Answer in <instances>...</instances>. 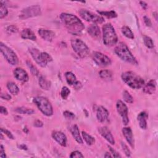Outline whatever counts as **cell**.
Masks as SVG:
<instances>
[{"mask_svg":"<svg viewBox=\"0 0 158 158\" xmlns=\"http://www.w3.org/2000/svg\"><path fill=\"white\" fill-rule=\"evenodd\" d=\"M60 19L68 31L73 35L80 34L85 29L82 22L75 15L62 13L60 15Z\"/></svg>","mask_w":158,"mask_h":158,"instance_id":"1","label":"cell"},{"mask_svg":"<svg viewBox=\"0 0 158 158\" xmlns=\"http://www.w3.org/2000/svg\"><path fill=\"white\" fill-rule=\"evenodd\" d=\"M121 77L124 82L133 89H140L144 85L143 79L132 71H127L123 73Z\"/></svg>","mask_w":158,"mask_h":158,"instance_id":"2","label":"cell"},{"mask_svg":"<svg viewBox=\"0 0 158 158\" xmlns=\"http://www.w3.org/2000/svg\"><path fill=\"white\" fill-rule=\"evenodd\" d=\"M114 52L117 56L122 60L134 65H137L138 64L136 58L131 54L128 46L124 43L120 42L118 43L115 46Z\"/></svg>","mask_w":158,"mask_h":158,"instance_id":"3","label":"cell"},{"mask_svg":"<svg viewBox=\"0 0 158 158\" xmlns=\"http://www.w3.org/2000/svg\"><path fill=\"white\" fill-rule=\"evenodd\" d=\"M103 38L104 44L108 46H112L117 43V35L111 24H104L103 26Z\"/></svg>","mask_w":158,"mask_h":158,"instance_id":"4","label":"cell"},{"mask_svg":"<svg viewBox=\"0 0 158 158\" xmlns=\"http://www.w3.org/2000/svg\"><path fill=\"white\" fill-rule=\"evenodd\" d=\"M29 51L36 62L42 68L46 67L48 62L52 61V58L47 52H40L38 49L33 48H29Z\"/></svg>","mask_w":158,"mask_h":158,"instance_id":"5","label":"cell"},{"mask_svg":"<svg viewBox=\"0 0 158 158\" xmlns=\"http://www.w3.org/2000/svg\"><path fill=\"white\" fill-rule=\"evenodd\" d=\"M33 102L44 115L51 116L53 114L52 105L47 98L43 96H37L33 98Z\"/></svg>","mask_w":158,"mask_h":158,"instance_id":"6","label":"cell"},{"mask_svg":"<svg viewBox=\"0 0 158 158\" xmlns=\"http://www.w3.org/2000/svg\"><path fill=\"white\" fill-rule=\"evenodd\" d=\"M71 46L76 54L81 58H85L89 55L90 51L88 47L81 39H72Z\"/></svg>","mask_w":158,"mask_h":158,"instance_id":"7","label":"cell"},{"mask_svg":"<svg viewBox=\"0 0 158 158\" xmlns=\"http://www.w3.org/2000/svg\"><path fill=\"white\" fill-rule=\"evenodd\" d=\"M0 50L6 61L12 65H17L19 59L15 52L4 43H0Z\"/></svg>","mask_w":158,"mask_h":158,"instance_id":"8","label":"cell"},{"mask_svg":"<svg viewBox=\"0 0 158 158\" xmlns=\"http://www.w3.org/2000/svg\"><path fill=\"white\" fill-rule=\"evenodd\" d=\"M42 10L39 6H31L22 10L19 14V17L21 19H25L30 17H36L41 15Z\"/></svg>","mask_w":158,"mask_h":158,"instance_id":"9","label":"cell"},{"mask_svg":"<svg viewBox=\"0 0 158 158\" xmlns=\"http://www.w3.org/2000/svg\"><path fill=\"white\" fill-rule=\"evenodd\" d=\"M79 14L83 19L87 22H93L95 24H102L104 22L103 17L86 9L79 11Z\"/></svg>","mask_w":158,"mask_h":158,"instance_id":"10","label":"cell"},{"mask_svg":"<svg viewBox=\"0 0 158 158\" xmlns=\"http://www.w3.org/2000/svg\"><path fill=\"white\" fill-rule=\"evenodd\" d=\"M93 59L100 66H108L111 64V59L100 52H94L93 53Z\"/></svg>","mask_w":158,"mask_h":158,"instance_id":"11","label":"cell"},{"mask_svg":"<svg viewBox=\"0 0 158 158\" xmlns=\"http://www.w3.org/2000/svg\"><path fill=\"white\" fill-rule=\"evenodd\" d=\"M116 108L118 113L120 114L122 118V122L125 125H127L129 122L128 117V108L126 104L122 101L118 100L116 104Z\"/></svg>","mask_w":158,"mask_h":158,"instance_id":"12","label":"cell"},{"mask_svg":"<svg viewBox=\"0 0 158 158\" xmlns=\"http://www.w3.org/2000/svg\"><path fill=\"white\" fill-rule=\"evenodd\" d=\"M52 137L61 146L65 147L67 145V137L65 135L60 131H55L52 134Z\"/></svg>","mask_w":158,"mask_h":158,"instance_id":"13","label":"cell"},{"mask_svg":"<svg viewBox=\"0 0 158 158\" xmlns=\"http://www.w3.org/2000/svg\"><path fill=\"white\" fill-rule=\"evenodd\" d=\"M98 131L101 135L106 139L111 144H115V140L111 131L106 127H102L98 129Z\"/></svg>","mask_w":158,"mask_h":158,"instance_id":"14","label":"cell"},{"mask_svg":"<svg viewBox=\"0 0 158 158\" xmlns=\"http://www.w3.org/2000/svg\"><path fill=\"white\" fill-rule=\"evenodd\" d=\"M122 134L130 146L132 148H134L135 141L131 129L130 127H124L122 128Z\"/></svg>","mask_w":158,"mask_h":158,"instance_id":"15","label":"cell"},{"mask_svg":"<svg viewBox=\"0 0 158 158\" xmlns=\"http://www.w3.org/2000/svg\"><path fill=\"white\" fill-rule=\"evenodd\" d=\"M14 77L17 79V81L26 82L29 81V75L25 70L22 68H16L14 71Z\"/></svg>","mask_w":158,"mask_h":158,"instance_id":"16","label":"cell"},{"mask_svg":"<svg viewBox=\"0 0 158 158\" xmlns=\"http://www.w3.org/2000/svg\"><path fill=\"white\" fill-rule=\"evenodd\" d=\"M109 113L108 111L103 106H100L97 109L96 117L98 121L100 122H104L108 120Z\"/></svg>","mask_w":158,"mask_h":158,"instance_id":"17","label":"cell"},{"mask_svg":"<svg viewBox=\"0 0 158 158\" xmlns=\"http://www.w3.org/2000/svg\"><path fill=\"white\" fill-rule=\"evenodd\" d=\"M38 33L43 40L47 42H52L55 37V33L51 31L43 29H40L38 30Z\"/></svg>","mask_w":158,"mask_h":158,"instance_id":"18","label":"cell"},{"mask_svg":"<svg viewBox=\"0 0 158 158\" xmlns=\"http://www.w3.org/2000/svg\"><path fill=\"white\" fill-rule=\"evenodd\" d=\"M148 117V114L145 112H141L138 115L137 120L141 128L144 130L147 129Z\"/></svg>","mask_w":158,"mask_h":158,"instance_id":"19","label":"cell"},{"mask_svg":"<svg viewBox=\"0 0 158 158\" xmlns=\"http://www.w3.org/2000/svg\"><path fill=\"white\" fill-rule=\"evenodd\" d=\"M87 31L91 36L94 38H100L101 32L100 27L96 24H91L88 28Z\"/></svg>","mask_w":158,"mask_h":158,"instance_id":"20","label":"cell"},{"mask_svg":"<svg viewBox=\"0 0 158 158\" xmlns=\"http://www.w3.org/2000/svg\"><path fill=\"white\" fill-rule=\"evenodd\" d=\"M70 131L72 134V135L73 136L75 140V141L79 143V144H82L83 140L81 138V136L80 135V131H79V128L77 125H74L70 128Z\"/></svg>","mask_w":158,"mask_h":158,"instance_id":"21","label":"cell"},{"mask_svg":"<svg viewBox=\"0 0 158 158\" xmlns=\"http://www.w3.org/2000/svg\"><path fill=\"white\" fill-rule=\"evenodd\" d=\"M156 82L154 80L150 81L147 84L143 87V91L145 93L151 95L156 91Z\"/></svg>","mask_w":158,"mask_h":158,"instance_id":"22","label":"cell"},{"mask_svg":"<svg viewBox=\"0 0 158 158\" xmlns=\"http://www.w3.org/2000/svg\"><path fill=\"white\" fill-rule=\"evenodd\" d=\"M21 35L23 39H29L32 41H35L36 40V36L34 32L29 29H25L22 30Z\"/></svg>","mask_w":158,"mask_h":158,"instance_id":"23","label":"cell"},{"mask_svg":"<svg viewBox=\"0 0 158 158\" xmlns=\"http://www.w3.org/2000/svg\"><path fill=\"white\" fill-rule=\"evenodd\" d=\"M65 77L66 79L68 84L70 85L74 86V85L77 82L75 75L71 72H67L65 74Z\"/></svg>","mask_w":158,"mask_h":158,"instance_id":"24","label":"cell"},{"mask_svg":"<svg viewBox=\"0 0 158 158\" xmlns=\"http://www.w3.org/2000/svg\"><path fill=\"white\" fill-rule=\"evenodd\" d=\"M39 85L42 89L48 90L51 87V82L47 80L45 77L41 76L39 78Z\"/></svg>","mask_w":158,"mask_h":158,"instance_id":"25","label":"cell"},{"mask_svg":"<svg viewBox=\"0 0 158 158\" xmlns=\"http://www.w3.org/2000/svg\"><path fill=\"white\" fill-rule=\"evenodd\" d=\"M7 88L10 93L13 95H17L19 92L18 87L13 82H8L7 84Z\"/></svg>","mask_w":158,"mask_h":158,"instance_id":"26","label":"cell"},{"mask_svg":"<svg viewBox=\"0 0 158 158\" xmlns=\"http://www.w3.org/2000/svg\"><path fill=\"white\" fill-rule=\"evenodd\" d=\"M122 34L126 36L128 38L130 39H134V35L132 31L131 30V29L127 27V26H123L121 29Z\"/></svg>","mask_w":158,"mask_h":158,"instance_id":"27","label":"cell"},{"mask_svg":"<svg viewBox=\"0 0 158 158\" xmlns=\"http://www.w3.org/2000/svg\"><path fill=\"white\" fill-rule=\"evenodd\" d=\"M82 137L84 140L85 141L87 144H88V145H92V144H93L95 143V138H93V137H91V135L88 134L87 132H85V131H83L82 132Z\"/></svg>","mask_w":158,"mask_h":158,"instance_id":"28","label":"cell"},{"mask_svg":"<svg viewBox=\"0 0 158 158\" xmlns=\"http://www.w3.org/2000/svg\"><path fill=\"white\" fill-rule=\"evenodd\" d=\"M15 111L21 114H28V115L33 114L35 112V111L33 109L27 108L25 107L17 108L15 109Z\"/></svg>","mask_w":158,"mask_h":158,"instance_id":"29","label":"cell"},{"mask_svg":"<svg viewBox=\"0 0 158 158\" xmlns=\"http://www.w3.org/2000/svg\"><path fill=\"white\" fill-rule=\"evenodd\" d=\"M100 77L104 80H111L112 78V73L108 70H102L99 73Z\"/></svg>","mask_w":158,"mask_h":158,"instance_id":"30","label":"cell"},{"mask_svg":"<svg viewBox=\"0 0 158 158\" xmlns=\"http://www.w3.org/2000/svg\"><path fill=\"white\" fill-rule=\"evenodd\" d=\"M99 14H100L102 16H104L108 18L112 19L115 18L117 17V13L114 11H98Z\"/></svg>","mask_w":158,"mask_h":158,"instance_id":"31","label":"cell"},{"mask_svg":"<svg viewBox=\"0 0 158 158\" xmlns=\"http://www.w3.org/2000/svg\"><path fill=\"white\" fill-rule=\"evenodd\" d=\"M143 42H144V45H145V46L147 48L150 49H153L154 48V43L152 40V39L150 37L146 36V35H144L143 36Z\"/></svg>","mask_w":158,"mask_h":158,"instance_id":"32","label":"cell"},{"mask_svg":"<svg viewBox=\"0 0 158 158\" xmlns=\"http://www.w3.org/2000/svg\"><path fill=\"white\" fill-rule=\"evenodd\" d=\"M26 64H27V65L28 66V68L30 69V72L32 74V75H35V76L38 75V74H39L38 70L30 61H27V62H26Z\"/></svg>","mask_w":158,"mask_h":158,"instance_id":"33","label":"cell"},{"mask_svg":"<svg viewBox=\"0 0 158 158\" xmlns=\"http://www.w3.org/2000/svg\"><path fill=\"white\" fill-rule=\"evenodd\" d=\"M0 4H1V8H0V19H3L8 15V11L6 6L2 2H0Z\"/></svg>","mask_w":158,"mask_h":158,"instance_id":"34","label":"cell"},{"mask_svg":"<svg viewBox=\"0 0 158 158\" xmlns=\"http://www.w3.org/2000/svg\"><path fill=\"white\" fill-rule=\"evenodd\" d=\"M123 98L124 100L127 103H130L131 104L134 103V98L133 97L131 96V95L128 93L127 91H124V93H123Z\"/></svg>","mask_w":158,"mask_h":158,"instance_id":"35","label":"cell"},{"mask_svg":"<svg viewBox=\"0 0 158 158\" xmlns=\"http://www.w3.org/2000/svg\"><path fill=\"white\" fill-rule=\"evenodd\" d=\"M70 93H71L70 90L67 87H62L61 91V96L62 99L66 100L69 96Z\"/></svg>","mask_w":158,"mask_h":158,"instance_id":"36","label":"cell"},{"mask_svg":"<svg viewBox=\"0 0 158 158\" xmlns=\"http://www.w3.org/2000/svg\"><path fill=\"white\" fill-rule=\"evenodd\" d=\"M64 116L67 118V119H69V120H73L74 118H75V114L70 111H65L63 113Z\"/></svg>","mask_w":158,"mask_h":158,"instance_id":"37","label":"cell"},{"mask_svg":"<svg viewBox=\"0 0 158 158\" xmlns=\"http://www.w3.org/2000/svg\"><path fill=\"white\" fill-rule=\"evenodd\" d=\"M121 146H122V150H123L125 154L126 155V156L127 157H130L131 156L130 151V150L128 149V148L127 147V146L126 145V144L124 143L121 142Z\"/></svg>","mask_w":158,"mask_h":158,"instance_id":"38","label":"cell"},{"mask_svg":"<svg viewBox=\"0 0 158 158\" xmlns=\"http://www.w3.org/2000/svg\"><path fill=\"white\" fill-rule=\"evenodd\" d=\"M70 157H72V158H74V157H77V158H79V157H84V156L78 151H73L71 155H70Z\"/></svg>","mask_w":158,"mask_h":158,"instance_id":"39","label":"cell"},{"mask_svg":"<svg viewBox=\"0 0 158 158\" xmlns=\"http://www.w3.org/2000/svg\"><path fill=\"white\" fill-rule=\"evenodd\" d=\"M1 131L3 133H4L5 135H6L8 136V137L10 139H12V140H14V136L12 135V134H11V131H9V130H6V129H5L3 128H1Z\"/></svg>","mask_w":158,"mask_h":158,"instance_id":"40","label":"cell"},{"mask_svg":"<svg viewBox=\"0 0 158 158\" xmlns=\"http://www.w3.org/2000/svg\"><path fill=\"white\" fill-rule=\"evenodd\" d=\"M108 148L110 150L111 154H112V157H121V156L119 154H118L115 150H114L112 147H111L110 146L108 145Z\"/></svg>","mask_w":158,"mask_h":158,"instance_id":"41","label":"cell"},{"mask_svg":"<svg viewBox=\"0 0 158 158\" xmlns=\"http://www.w3.org/2000/svg\"><path fill=\"white\" fill-rule=\"evenodd\" d=\"M7 32L9 33H17L18 32V29L14 25H10L7 28Z\"/></svg>","mask_w":158,"mask_h":158,"instance_id":"42","label":"cell"},{"mask_svg":"<svg viewBox=\"0 0 158 158\" xmlns=\"http://www.w3.org/2000/svg\"><path fill=\"white\" fill-rule=\"evenodd\" d=\"M143 19H144V24H146V25L148 26V27H151V26L152 25V23H151L150 19L147 16H144Z\"/></svg>","mask_w":158,"mask_h":158,"instance_id":"43","label":"cell"},{"mask_svg":"<svg viewBox=\"0 0 158 158\" xmlns=\"http://www.w3.org/2000/svg\"><path fill=\"white\" fill-rule=\"evenodd\" d=\"M33 125L36 127H42L43 125V123L41 121H40V120H36L34 122V124Z\"/></svg>","mask_w":158,"mask_h":158,"instance_id":"44","label":"cell"},{"mask_svg":"<svg viewBox=\"0 0 158 158\" xmlns=\"http://www.w3.org/2000/svg\"><path fill=\"white\" fill-rule=\"evenodd\" d=\"M1 98L3 100H10L11 99V96L8 94V93H2L1 94Z\"/></svg>","mask_w":158,"mask_h":158,"instance_id":"45","label":"cell"},{"mask_svg":"<svg viewBox=\"0 0 158 158\" xmlns=\"http://www.w3.org/2000/svg\"><path fill=\"white\" fill-rule=\"evenodd\" d=\"M0 157L2 158H5L6 157L5 154V150L3 145H1V148H0Z\"/></svg>","mask_w":158,"mask_h":158,"instance_id":"46","label":"cell"},{"mask_svg":"<svg viewBox=\"0 0 158 158\" xmlns=\"http://www.w3.org/2000/svg\"><path fill=\"white\" fill-rule=\"evenodd\" d=\"M0 112H1V114L3 115H8V112L6 109V108L4 106H1V109H0Z\"/></svg>","mask_w":158,"mask_h":158,"instance_id":"47","label":"cell"},{"mask_svg":"<svg viewBox=\"0 0 158 158\" xmlns=\"http://www.w3.org/2000/svg\"><path fill=\"white\" fill-rule=\"evenodd\" d=\"M74 87L75 89H77V90L80 89V88L82 87V84H81L80 82L77 81V82L74 85Z\"/></svg>","mask_w":158,"mask_h":158,"instance_id":"48","label":"cell"},{"mask_svg":"<svg viewBox=\"0 0 158 158\" xmlns=\"http://www.w3.org/2000/svg\"><path fill=\"white\" fill-rule=\"evenodd\" d=\"M140 4L141 5V6L142 7V8L144 10H146L148 8V5L145 3V2H140Z\"/></svg>","mask_w":158,"mask_h":158,"instance_id":"49","label":"cell"},{"mask_svg":"<svg viewBox=\"0 0 158 158\" xmlns=\"http://www.w3.org/2000/svg\"><path fill=\"white\" fill-rule=\"evenodd\" d=\"M19 148L22 150H27V147H26V145H25V144H21V145H20Z\"/></svg>","mask_w":158,"mask_h":158,"instance_id":"50","label":"cell"},{"mask_svg":"<svg viewBox=\"0 0 158 158\" xmlns=\"http://www.w3.org/2000/svg\"><path fill=\"white\" fill-rule=\"evenodd\" d=\"M112 155L111 154V153H106L104 154V157H112Z\"/></svg>","mask_w":158,"mask_h":158,"instance_id":"51","label":"cell"},{"mask_svg":"<svg viewBox=\"0 0 158 158\" xmlns=\"http://www.w3.org/2000/svg\"><path fill=\"white\" fill-rule=\"evenodd\" d=\"M23 131H24V132H25V134H28V133H29V129L27 128V127H24Z\"/></svg>","mask_w":158,"mask_h":158,"instance_id":"52","label":"cell"},{"mask_svg":"<svg viewBox=\"0 0 158 158\" xmlns=\"http://www.w3.org/2000/svg\"><path fill=\"white\" fill-rule=\"evenodd\" d=\"M153 16L155 17V19L157 21V12H154V13H153Z\"/></svg>","mask_w":158,"mask_h":158,"instance_id":"53","label":"cell"}]
</instances>
